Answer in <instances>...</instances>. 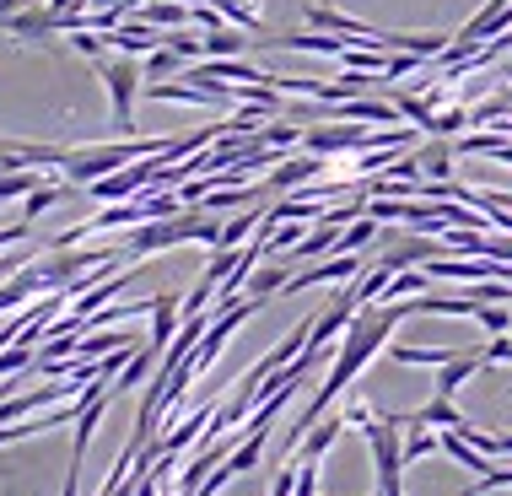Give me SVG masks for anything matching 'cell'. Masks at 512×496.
<instances>
[{"label":"cell","instance_id":"cell-26","mask_svg":"<svg viewBox=\"0 0 512 496\" xmlns=\"http://www.w3.org/2000/svg\"><path fill=\"white\" fill-rule=\"evenodd\" d=\"M17 270H22V259H17V254H0V286H6Z\"/></svg>","mask_w":512,"mask_h":496},{"label":"cell","instance_id":"cell-25","mask_svg":"<svg viewBox=\"0 0 512 496\" xmlns=\"http://www.w3.org/2000/svg\"><path fill=\"white\" fill-rule=\"evenodd\" d=\"M297 496H318V459H297Z\"/></svg>","mask_w":512,"mask_h":496},{"label":"cell","instance_id":"cell-7","mask_svg":"<svg viewBox=\"0 0 512 496\" xmlns=\"http://www.w3.org/2000/svg\"><path fill=\"white\" fill-rule=\"evenodd\" d=\"M184 329V297L178 292H162L157 297V308H151V346L157 351H168V340Z\"/></svg>","mask_w":512,"mask_h":496},{"label":"cell","instance_id":"cell-23","mask_svg":"<svg viewBox=\"0 0 512 496\" xmlns=\"http://www.w3.org/2000/svg\"><path fill=\"white\" fill-rule=\"evenodd\" d=\"M475 324H486L491 335H512V308H502V302H480Z\"/></svg>","mask_w":512,"mask_h":496},{"label":"cell","instance_id":"cell-1","mask_svg":"<svg viewBox=\"0 0 512 496\" xmlns=\"http://www.w3.org/2000/svg\"><path fill=\"white\" fill-rule=\"evenodd\" d=\"M405 319H415V313H410V297H399V302H367V308H356V319L345 324V335H340V351H335L329 378L318 383V394L302 405V416L292 421V432L281 437V453H286V459H292L297 443L313 432V421L329 416V405H335V399L351 389V378H362V367H367L383 346H389V335H394Z\"/></svg>","mask_w":512,"mask_h":496},{"label":"cell","instance_id":"cell-10","mask_svg":"<svg viewBox=\"0 0 512 496\" xmlns=\"http://www.w3.org/2000/svg\"><path fill=\"white\" fill-rule=\"evenodd\" d=\"M351 319H356V297H351V292H340V297L313 319V346H329L335 335H345V324H351Z\"/></svg>","mask_w":512,"mask_h":496},{"label":"cell","instance_id":"cell-16","mask_svg":"<svg viewBox=\"0 0 512 496\" xmlns=\"http://www.w3.org/2000/svg\"><path fill=\"white\" fill-rule=\"evenodd\" d=\"M141 65H146V81H168V76H184L195 60H184L178 49H168V44H162V49H151Z\"/></svg>","mask_w":512,"mask_h":496},{"label":"cell","instance_id":"cell-4","mask_svg":"<svg viewBox=\"0 0 512 496\" xmlns=\"http://www.w3.org/2000/svg\"><path fill=\"white\" fill-rule=\"evenodd\" d=\"M324 168H329V157H318V151H302V157H281L270 168V184L265 189H302V184H313V178H324Z\"/></svg>","mask_w":512,"mask_h":496},{"label":"cell","instance_id":"cell-21","mask_svg":"<svg viewBox=\"0 0 512 496\" xmlns=\"http://www.w3.org/2000/svg\"><path fill=\"white\" fill-rule=\"evenodd\" d=\"M108 351H130V335H92V340H76V362H98Z\"/></svg>","mask_w":512,"mask_h":496},{"label":"cell","instance_id":"cell-19","mask_svg":"<svg viewBox=\"0 0 512 496\" xmlns=\"http://www.w3.org/2000/svg\"><path fill=\"white\" fill-rule=\"evenodd\" d=\"M286 281H292V265H265V270H248V292H254V297H275V292H286Z\"/></svg>","mask_w":512,"mask_h":496},{"label":"cell","instance_id":"cell-17","mask_svg":"<svg viewBox=\"0 0 512 496\" xmlns=\"http://www.w3.org/2000/svg\"><path fill=\"white\" fill-rule=\"evenodd\" d=\"M459 351H448V346H394V362H405V367H448Z\"/></svg>","mask_w":512,"mask_h":496},{"label":"cell","instance_id":"cell-15","mask_svg":"<svg viewBox=\"0 0 512 496\" xmlns=\"http://www.w3.org/2000/svg\"><path fill=\"white\" fill-rule=\"evenodd\" d=\"M378 238H383V222H378V216H356L351 227H340V248H335V254H367Z\"/></svg>","mask_w":512,"mask_h":496},{"label":"cell","instance_id":"cell-22","mask_svg":"<svg viewBox=\"0 0 512 496\" xmlns=\"http://www.w3.org/2000/svg\"><path fill=\"white\" fill-rule=\"evenodd\" d=\"M302 238H308V227H302V222H275L270 227V254H292Z\"/></svg>","mask_w":512,"mask_h":496},{"label":"cell","instance_id":"cell-11","mask_svg":"<svg viewBox=\"0 0 512 496\" xmlns=\"http://www.w3.org/2000/svg\"><path fill=\"white\" fill-rule=\"evenodd\" d=\"M345 426H351V421H345V410H340L335 421H329V416H318V421H313V432L297 443V459H324V453L340 443V432H345Z\"/></svg>","mask_w":512,"mask_h":496},{"label":"cell","instance_id":"cell-13","mask_svg":"<svg viewBox=\"0 0 512 496\" xmlns=\"http://www.w3.org/2000/svg\"><path fill=\"white\" fill-rule=\"evenodd\" d=\"M130 17H141L151 27H184L195 22V6H184V0H146V6H135Z\"/></svg>","mask_w":512,"mask_h":496},{"label":"cell","instance_id":"cell-14","mask_svg":"<svg viewBox=\"0 0 512 496\" xmlns=\"http://www.w3.org/2000/svg\"><path fill=\"white\" fill-rule=\"evenodd\" d=\"M238 54H248V27H211L205 33V60H238Z\"/></svg>","mask_w":512,"mask_h":496},{"label":"cell","instance_id":"cell-2","mask_svg":"<svg viewBox=\"0 0 512 496\" xmlns=\"http://www.w3.org/2000/svg\"><path fill=\"white\" fill-rule=\"evenodd\" d=\"M98 76H103V87H108V108H114L119 135H135V103H141V87H146L141 54H103Z\"/></svg>","mask_w":512,"mask_h":496},{"label":"cell","instance_id":"cell-8","mask_svg":"<svg viewBox=\"0 0 512 496\" xmlns=\"http://www.w3.org/2000/svg\"><path fill=\"white\" fill-rule=\"evenodd\" d=\"M389 421H399V426H437V432H448V426H469V421L459 416V405H453L448 394H437L432 405L405 410V416H389Z\"/></svg>","mask_w":512,"mask_h":496},{"label":"cell","instance_id":"cell-20","mask_svg":"<svg viewBox=\"0 0 512 496\" xmlns=\"http://www.w3.org/2000/svg\"><path fill=\"white\" fill-rule=\"evenodd\" d=\"M259 222H265V211H259V205H248L243 216H232V222H221V243L216 248H238L248 232H259Z\"/></svg>","mask_w":512,"mask_h":496},{"label":"cell","instance_id":"cell-9","mask_svg":"<svg viewBox=\"0 0 512 496\" xmlns=\"http://www.w3.org/2000/svg\"><path fill=\"white\" fill-rule=\"evenodd\" d=\"M453 157H459V146H453L448 135H426V141L415 146V162H421V178H453Z\"/></svg>","mask_w":512,"mask_h":496},{"label":"cell","instance_id":"cell-5","mask_svg":"<svg viewBox=\"0 0 512 496\" xmlns=\"http://www.w3.org/2000/svg\"><path fill=\"white\" fill-rule=\"evenodd\" d=\"M265 49H302V54H329V60H340L345 49H351V38L345 33H275V38H259Z\"/></svg>","mask_w":512,"mask_h":496},{"label":"cell","instance_id":"cell-6","mask_svg":"<svg viewBox=\"0 0 512 496\" xmlns=\"http://www.w3.org/2000/svg\"><path fill=\"white\" fill-rule=\"evenodd\" d=\"M0 27H6L11 38H33V44H44V38L60 33V17H54L49 0H44V6H22V11H11V17L0 22Z\"/></svg>","mask_w":512,"mask_h":496},{"label":"cell","instance_id":"cell-12","mask_svg":"<svg viewBox=\"0 0 512 496\" xmlns=\"http://www.w3.org/2000/svg\"><path fill=\"white\" fill-rule=\"evenodd\" d=\"M480 362H486V356H480V351H459V356H453V362L448 367H437V394H459L464 389V383L469 378H475V372H480Z\"/></svg>","mask_w":512,"mask_h":496},{"label":"cell","instance_id":"cell-18","mask_svg":"<svg viewBox=\"0 0 512 496\" xmlns=\"http://www.w3.org/2000/svg\"><path fill=\"white\" fill-rule=\"evenodd\" d=\"M426 453H442L437 426H405V464H421Z\"/></svg>","mask_w":512,"mask_h":496},{"label":"cell","instance_id":"cell-27","mask_svg":"<svg viewBox=\"0 0 512 496\" xmlns=\"http://www.w3.org/2000/svg\"><path fill=\"white\" fill-rule=\"evenodd\" d=\"M92 6H108V11H124V17H130V11L146 6V0H92Z\"/></svg>","mask_w":512,"mask_h":496},{"label":"cell","instance_id":"cell-24","mask_svg":"<svg viewBox=\"0 0 512 496\" xmlns=\"http://www.w3.org/2000/svg\"><path fill=\"white\" fill-rule=\"evenodd\" d=\"M502 486H512V464H491L486 475H475L469 496H486V491H502Z\"/></svg>","mask_w":512,"mask_h":496},{"label":"cell","instance_id":"cell-3","mask_svg":"<svg viewBox=\"0 0 512 496\" xmlns=\"http://www.w3.org/2000/svg\"><path fill=\"white\" fill-rule=\"evenodd\" d=\"M437 254H448V243L432 238V232H421V227H410V232H383L372 259L389 265V270H415V265H432Z\"/></svg>","mask_w":512,"mask_h":496},{"label":"cell","instance_id":"cell-28","mask_svg":"<svg viewBox=\"0 0 512 496\" xmlns=\"http://www.w3.org/2000/svg\"><path fill=\"white\" fill-rule=\"evenodd\" d=\"M367 496H383V491H367Z\"/></svg>","mask_w":512,"mask_h":496}]
</instances>
